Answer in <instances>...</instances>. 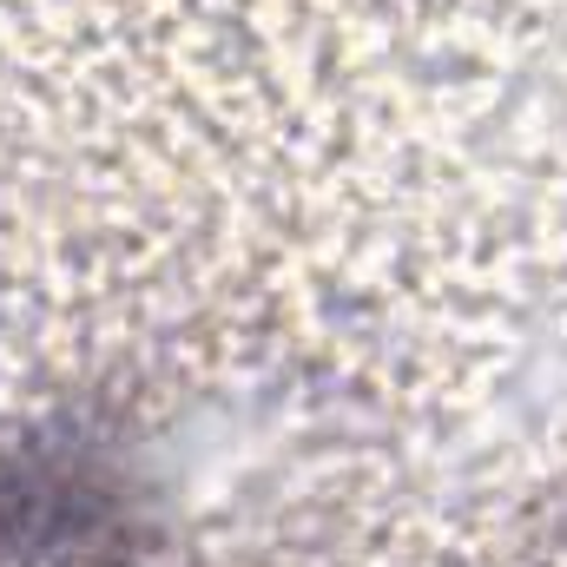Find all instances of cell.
I'll return each instance as SVG.
<instances>
[{
    "label": "cell",
    "mask_w": 567,
    "mask_h": 567,
    "mask_svg": "<svg viewBox=\"0 0 567 567\" xmlns=\"http://www.w3.org/2000/svg\"><path fill=\"white\" fill-rule=\"evenodd\" d=\"M140 515L113 468L66 442L0 449V561L13 567H126Z\"/></svg>",
    "instance_id": "obj_1"
}]
</instances>
